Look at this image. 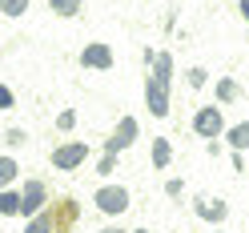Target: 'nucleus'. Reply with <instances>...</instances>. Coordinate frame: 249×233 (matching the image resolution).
Returning a JSON list of instances; mask_svg holds the SVG:
<instances>
[{"mask_svg":"<svg viewBox=\"0 0 249 233\" xmlns=\"http://www.w3.org/2000/svg\"><path fill=\"white\" fill-rule=\"evenodd\" d=\"M165 89H169V56H157V76L149 81V108H153V117H165L169 113Z\"/></svg>","mask_w":249,"mask_h":233,"instance_id":"1","label":"nucleus"},{"mask_svg":"<svg viewBox=\"0 0 249 233\" xmlns=\"http://www.w3.org/2000/svg\"><path fill=\"white\" fill-rule=\"evenodd\" d=\"M97 209L101 213H124V209H129V189H121V185H105V189H97Z\"/></svg>","mask_w":249,"mask_h":233,"instance_id":"2","label":"nucleus"},{"mask_svg":"<svg viewBox=\"0 0 249 233\" xmlns=\"http://www.w3.org/2000/svg\"><path fill=\"white\" fill-rule=\"evenodd\" d=\"M221 125H225V121H221V108H217V105L201 108L197 121H193V129H197L201 137H217V133H221Z\"/></svg>","mask_w":249,"mask_h":233,"instance_id":"3","label":"nucleus"},{"mask_svg":"<svg viewBox=\"0 0 249 233\" xmlns=\"http://www.w3.org/2000/svg\"><path fill=\"white\" fill-rule=\"evenodd\" d=\"M85 153H89V149H85V141L65 145V149H56V153H53V165H56V169H72L76 161H85Z\"/></svg>","mask_w":249,"mask_h":233,"instance_id":"4","label":"nucleus"},{"mask_svg":"<svg viewBox=\"0 0 249 233\" xmlns=\"http://www.w3.org/2000/svg\"><path fill=\"white\" fill-rule=\"evenodd\" d=\"M133 137H137V121H133V117H124V121H121V129H117V137L108 141V153H121L124 145H133Z\"/></svg>","mask_w":249,"mask_h":233,"instance_id":"5","label":"nucleus"},{"mask_svg":"<svg viewBox=\"0 0 249 233\" xmlns=\"http://www.w3.org/2000/svg\"><path fill=\"white\" fill-rule=\"evenodd\" d=\"M81 60H85V65H92V69H108V60H113V56H108L105 44H89Z\"/></svg>","mask_w":249,"mask_h":233,"instance_id":"6","label":"nucleus"},{"mask_svg":"<svg viewBox=\"0 0 249 233\" xmlns=\"http://www.w3.org/2000/svg\"><path fill=\"white\" fill-rule=\"evenodd\" d=\"M40 197H44V185H36V181H33V185H28V189L20 193V201H24V205H20V213H33V209L40 205Z\"/></svg>","mask_w":249,"mask_h":233,"instance_id":"7","label":"nucleus"},{"mask_svg":"<svg viewBox=\"0 0 249 233\" xmlns=\"http://www.w3.org/2000/svg\"><path fill=\"white\" fill-rule=\"evenodd\" d=\"M229 145L237 149V153L249 149V121H241V125H233V129H229Z\"/></svg>","mask_w":249,"mask_h":233,"instance_id":"8","label":"nucleus"},{"mask_svg":"<svg viewBox=\"0 0 249 233\" xmlns=\"http://www.w3.org/2000/svg\"><path fill=\"white\" fill-rule=\"evenodd\" d=\"M197 213H201V217H213V221H221L229 209H225V201H197Z\"/></svg>","mask_w":249,"mask_h":233,"instance_id":"9","label":"nucleus"},{"mask_svg":"<svg viewBox=\"0 0 249 233\" xmlns=\"http://www.w3.org/2000/svg\"><path fill=\"white\" fill-rule=\"evenodd\" d=\"M20 205H24V201H20V193H0V213H4V217L20 213Z\"/></svg>","mask_w":249,"mask_h":233,"instance_id":"10","label":"nucleus"},{"mask_svg":"<svg viewBox=\"0 0 249 233\" xmlns=\"http://www.w3.org/2000/svg\"><path fill=\"white\" fill-rule=\"evenodd\" d=\"M153 165H157V169L169 165V141H165V137H161V141H153Z\"/></svg>","mask_w":249,"mask_h":233,"instance_id":"11","label":"nucleus"},{"mask_svg":"<svg viewBox=\"0 0 249 233\" xmlns=\"http://www.w3.org/2000/svg\"><path fill=\"white\" fill-rule=\"evenodd\" d=\"M53 12H60V17H76V8H81V0H49Z\"/></svg>","mask_w":249,"mask_h":233,"instance_id":"12","label":"nucleus"},{"mask_svg":"<svg viewBox=\"0 0 249 233\" xmlns=\"http://www.w3.org/2000/svg\"><path fill=\"white\" fill-rule=\"evenodd\" d=\"M49 229H53V209H49V213H40L36 221L28 225V233H49Z\"/></svg>","mask_w":249,"mask_h":233,"instance_id":"13","label":"nucleus"},{"mask_svg":"<svg viewBox=\"0 0 249 233\" xmlns=\"http://www.w3.org/2000/svg\"><path fill=\"white\" fill-rule=\"evenodd\" d=\"M12 177H17V161H8V157H0V185H8Z\"/></svg>","mask_w":249,"mask_h":233,"instance_id":"14","label":"nucleus"},{"mask_svg":"<svg viewBox=\"0 0 249 233\" xmlns=\"http://www.w3.org/2000/svg\"><path fill=\"white\" fill-rule=\"evenodd\" d=\"M24 4H28V0H8V4H4V17H20Z\"/></svg>","mask_w":249,"mask_h":233,"instance_id":"15","label":"nucleus"},{"mask_svg":"<svg viewBox=\"0 0 249 233\" xmlns=\"http://www.w3.org/2000/svg\"><path fill=\"white\" fill-rule=\"evenodd\" d=\"M205 81H209V72H205V69H193V72H189V85H193V89H201Z\"/></svg>","mask_w":249,"mask_h":233,"instance_id":"16","label":"nucleus"},{"mask_svg":"<svg viewBox=\"0 0 249 233\" xmlns=\"http://www.w3.org/2000/svg\"><path fill=\"white\" fill-rule=\"evenodd\" d=\"M217 92H221V101H233V97H237V85H233V81H221Z\"/></svg>","mask_w":249,"mask_h":233,"instance_id":"17","label":"nucleus"},{"mask_svg":"<svg viewBox=\"0 0 249 233\" xmlns=\"http://www.w3.org/2000/svg\"><path fill=\"white\" fill-rule=\"evenodd\" d=\"M8 105H12V92H8V89H0V108H8Z\"/></svg>","mask_w":249,"mask_h":233,"instance_id":"18","label":"nucleus"},{"mask_svg":"<svg viewBox=\"0 0 249 233\" xmlns=\"http://www.w3.org/2000/svg\"><path fill=\"white\" fill-rule=\"evenodd\" d=\"M241 12H245V20H249V0H241Z\"/></svg>","mask_w":249,"mask_h":233,"instance_id":"19","label":"nucleus"},{"mask_svg":"<svg viewBox=\"0 0 249 233\" xmlns=\"http://www.w3.org/2000/svg\"><path fill=\"white\" fill-rule=\"evenodd\" d=\"M101 233H121V229H101Z\"/></svg>","mask_w":249,"mask_h":233,"instance_id":"20","label":"nucleus"},{"mask_svg":"<svg viewBox=\"0 0 249 233\" xmlns=\"http://www.w3.org/2000/svg\"><path fill=\"white\" fill-rule=\"evenodd\" d=\"M141 233H149V229H141Z\"/></svg>","mask_w":249,"mask_h":233,"instance_id":"21","label":"nucleus"},{"mask_svg":"<svg viewBox=\"0 0 249 233\" xmlns=\"http://www.w3.org/2000/svg\"><path fill=\"white\" fill-rule=\"evenodd\" d=\"M4 4H8V0H4Z\"/></svg>","mask_w":249,"mask_h":233,"instance_id":"22","label":"nucleus"}]
</instances>
